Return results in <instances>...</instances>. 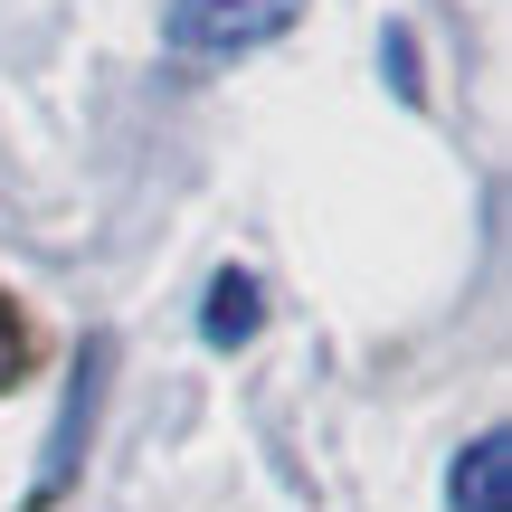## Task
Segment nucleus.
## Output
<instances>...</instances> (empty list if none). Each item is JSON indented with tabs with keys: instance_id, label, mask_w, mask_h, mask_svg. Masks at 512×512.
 Returning <instances> with one entry per match:
<instances>
[{
	"instance_id": "20e7f679",
	"label": "nucleus",
	"mask_w": 512,
	"mask_h": 512,
	"mask_svg": "<svg viewBox=\"0 0 512 512\" xmlns=\"http://www.w3.org/2000/svg\"><path fill=\"white\" fill-rule=\"evenodd\" d=\"M10 370H19V323L0 313V380H10Z\"/></svg>"
},
{
	"instance_id": "f03ea898",
	"label": "nucleus",
	"mask_w": 512,
	"mask_h": 512,
	"mask_svg": "<svg viewBox=\"0 0 512 512\" xmlns=\"http://www.w3.org/2000/svg\"><path fill=\"white\" fill-rule=\"evenodd\" d=\"M503 456H512L503 427H484V437L456 456V512H512V503H503Z\"/></svg>"
},
{
	"instance_id": "f257e3e1",
	"label": "nucleus",
	"mask_w": 512,
	"mask_h": 512,
	"mask_svg": "<svg viewBox=\"0 0 512 512\" xmlns=\"http://www.w3.org/2000/svg\"><path fill=\"white\" fill-rule=\"evenodd\" d=\"M313 0H171L162 10V38L181 57H247L266 38H285Z\"/></svg>"
},
{
	"instance_id": "7ed1b4c3",
	"label": "nucleus",
	"mask_w": 512,
	"mask_h": 512,
	"mask_svg": "<svg viewBox=\"0 0 512 512\" xmlns=\"http://www.w3.org/2000/svg\"><path fill=\"white\" fill-rule=\"evenodd\" d=\"M256 313H266V294H256V275H219V285H209V313H200V332L219 351H238L247 332H256Z\"/></svg>"
}]
</instances>
